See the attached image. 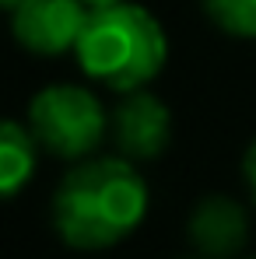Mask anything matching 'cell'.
I'll use <instances>...</instances> for the list:
<instances>
[{
	"instance_id": "cell-4",
	"label": "cell",
	"mask_w": 256,
	"mask_h": 259,
	"mask_svg": "<svg viewBox=\"0 0 256 259\" xmlns=\"http://www.w3.org/2000/svg\"><path fill=\"white\" fill-rule=\"evenodd\" d=\"M88 11L85 0H21L11 11V32L35 56H63L78 49Z\"/></svg>"
},
{
	"instance_id": "cell-5",
	"label": "cell",
	"mask_w": 256,
	"mask_h": 259,
	"mask_svg": "<svg viewBox=\"0 0 256 259\" xmlns=\"http://www.w3.org/2000/svg\"><path fill=\"white\" fill-rule=\"evenodd\" d=\"M113 133H116V144H120L123 158H130V161L158 158L169 147V133H172L169 105L144 88L127 91L116 116H113Z\"/></svg>"
},
{
	"instance_id": "cell-9",
	"label": "cell",
	"mask_w": 256,
	"mask_h": 259,
	"mask_svg": "<svg viewBox=\"0 0 256 259\" xmlns=\"http://www.w3.org/2000/svg\"><path fill=\"white\" fill-rule=\"evenodd\" d=\"M242 172H246V182H249V189H253V196H256V140L249 144V151H246V165H242Z\"/></svg>"
},
{
	"instance_id": "cell-8",
	"label": "cell",
	"mask_w": 256,
	"mask_h": 259,
	"mask_svg": "<svg viewBox=\"0 0 256 259\" xmlns=\"http://www.w3.org/2000/svg\"><path fill=\"white\" fill-rule=\"evenodd\" d=\"M214 25L232 39H256V0H204Z\"/></svg>"
},
{
	"instance_id": "cell-2",
	"label": "cell",
	"mask_w": 256,
	"mask_h": 259,
	"mask_svg": "<svg viewBox=\"0 0 256 259\" xmlns=\"http://www.w3.org/2000/svg\"><path fill=\"white\" fill-rule=\"evenodd\" d=\"M74 56L88 81L127 95L148 88L162 74L169 60V39L148 7L120 0L88 11Z\"/></svg>"
},
{
	"instance_id": "cell-3",
	"label": "cell",
	"mask_w": 256,
	"mask_h": 259,
	"mask_svg": "<svg viewBox=\"0 0 256 259\" xmlns=\"http://www.w3.org/2000/svg\"><path fill=\"white\" fill-rule=\"evenodd\" d=\"M28 130L43 151L78 161L98 151L109 130V116L91 88L63 81V84H46L43 91H35L28 105Z\"/></svg>"
},
{
	"instance_id": "cell-6",
	"label": "cell",
	"mask_w": 256,
	"mask_h": 259,
	"mask_svg": "<svg viewBox=\"0 0 256 259\" xmlns=\"http://www.w3.org/2000/svg\"><path fill=\"white\" fill-rule=\"evenodd\" d=\"M249 238L246 207L232 196H204L190 214V242L207 259H232Z\"/></svg>"
},
{
	"instance_id": "cell-11",
	"label": "cell",
	"mask_w": 256,
	"mask_h": 259,
	"mask_svg": "<svg viewBox=\"0 0 256 259\" xmlns=\"http://www.w3.org/2000/svg\"><path fill=\"white\" fill-rule=\"evenodd\" d=\"M18 4H21V0H0V7H4V11H14Z\"/></svg>"
},
{
	"instance_id": "cell-7",
	"label": "cell",
	"mask_w": 256,
	"mask_h": 259,
	"mask_svg": "<svg viewBox=\"0 0 256 259\" xmlns=\"http://www.w3.org/2000/svg\"><path fill=\"white\" fill-rule=\"evenodd\" d=\"M39 165V140L32 137V130L14 123V119H0V200L18 196Z\"/></svg>"
},
{
	"instance_id": "cell-1",
	"label": "cell",
	"mask_w": 256,
	"mask_h": 259,
	"mask_svg": "<svg viewBox=\"0 0 256 259\" xmlns=\"http://www.w3.org/2000/svg\"><path fill=\"white\" fill-rule=\"evenodd\" d=\"M148 214V182L130 158H91L60 179L53 196L56 235L81 252L120 245Z\"/></svg>"
},
{
	"instance_id": "cell-10",
	"label": "cell",
	"mask_w": 256,
	"mask_h": 259,
	"mask_svg": "<svg viewBox=\"0 0 256 259\" xmlns=\"http://www.w3.org/2000/svg\"><path fill=\"white\" fill-rule=\"evenodd\" d=\"M85 4L95 11V7H109V4H120V0H85Z\"/></svg>"
}]
</instances>
